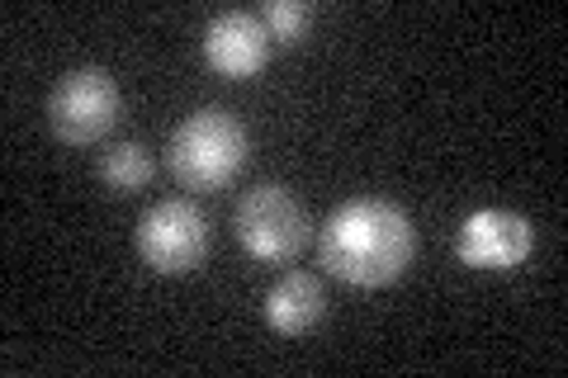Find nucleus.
Returning <instances> with one entry per match:
<instances>
[{
    "label": "nucleus",
    "instance_id": "5",
    "mask_svg": "<svg viewBox=\"0 0 568 378\" xmlns=\"http://www.w3.org/2000/svg\"><path fill=\"white\" fill-rule=\"evenodd\" d=\"M138 256L152 275H190L209 256V218L194 200H162L138 218Z\"/></svg>",
    "mask_w": 568,
    "mask_h": 378
},
{
    "label": "nucleus",
    "instance_id": "8",
    "mask_svg": "<svg viewBox=\"0 0 568 378\" xmlns=\"http://www.w3.org/2000/svg\"><path fill=\"white\" fill-rule=\"evenodd\" d=\"M323 317H327V294L308 269H290V275L275 279L271 294H265V321H271L280 336H308Z\"/></svg>",
    "mask_w": 568,
    "mask_h": 378
},
{
    "label": "nucleus",
    "instance_id": "2",
    "mask_svg": "<svg viewBox=\"0 0 568 378\" xmlns=\"http://www.w3.org/2000/svg\"><path fill=\"white\" fill-rule=\"evenodd\" d=\"M246 152H252L246 129L227 110L209 104V110H194V114H185L181 123H175L166 161H171V175L181 180L185 190L209 194V190L233 185V180L242 175V166H246Z\"/></svg>",
    "mask_w": 568,
    "mask_h": 378
},
{
    "label": "nucleus",
    "instance_id": "1",
    "mask_svg": "<svg viewBox=\"0 0 568 378\" xmlns=\"http://www.w3.org/2000/svg\"><path fill=\"white\" fill-rule=\"evenodd\" d=\"M323 269L355 289H384L407 275V265L417 256V227L413 218L388 204V200H346L327 213L323 223Z\"/></svg>",
    "mask_w": 568,
    "mask_h": 378
},
{
    "label": "nucleus",
    "instance_id": "9",
    "mask_svg": "<svg viewBox=\"0 0 568 378\" xmlns=\"http://www.w3.org/2000/svg\"><path fill=\"white\" fill-rule=\"evenodd\" d=\"M152 152L142 147V142H114V147H104L100 156V180L110 194H133L152 180Z\"/></svg>",
    "mask_w": 568,
    "mask_h": 378
},
{
    "label": "nucleus",
    "instance_id": "6",
    "mask_svg": "<svg viewBox=\"0 0 568 378\" xmlns=\"http://www.w3.org/2000/svg\"><path fill=\"white\" fill-rule=\"evenodd\" d=\"M530 246H536V232H530L526 213H511V208H478L459 223V237L455 251L459 260L474 265V269H517Z\"/></svg>",
    "mask_w": 568,
    "mask_h": 378
},
{
    "label": "nucleus",
    "instance_id": "10",
    "mask_svg": "<svg viewBox=\"0 0 568 378\" xmlns=\"http://www.w3.org/2000/svg\"><path fill=\"white\" fill-rule=\"evenodd\" d=\"M261 24L271 33V43H304L313 29V6H304V0H271L261 10Z\"/></svg>",
    "mask_w": 568,
    "mask_h": 378
},
{
    "label": "nucleus",
    "instance_id": "3",
    "mask_svg": "<svg viewBox=\"0 0 568 378\" xmlns=\"http://www.w3.org/2000/svg\"><path fill=\"white\" fill-rule=\"evenodd\" d=\"M233 227H237V242L252 260L261 265H284L294 260L298 251L308 242V213L304 204L294 200L284 185L275 180H261L237 200V213H233Z\"/></svg>",
    "mask_w": 568,
    "mask_h": 378
},
{
    "label": "nucleus",
    "instance_id": "4",
    "mask_svg": "<svg viewBox=\"0 0 568 378\" xmlns=\"http://www.w3.org/2000/svg\"><path fill=\"white\" fill-rule=\"evenodd\" d=\"M123 95L119 81L104 67H77L52 85L48 95V129L58 133L67 147H91L119 123Z\"/></svg>",
    "mask_w": 568,
    "mask_h": 378
},
{
    "label": "nucleus",
    "instance_id": "7",
    "mask_svg": "<svg viewBox=\"0 0 568 378\" xmlns=\"http://www.w3.org/2000/svg\"><path fill=\"white\" fill-rule=\"evenodd\" d=\"M204 62L227 81H252L271 62V33L252 10H223L204 29Z\"/></svg>",
    "mask_w": 568,
    "mask_h": 378
}]
</instances>
